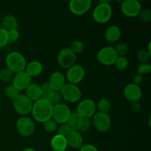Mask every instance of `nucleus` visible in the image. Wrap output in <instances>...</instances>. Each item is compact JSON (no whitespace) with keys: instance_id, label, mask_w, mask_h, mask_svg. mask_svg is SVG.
<instances>
[{"instance_id":"f257e3e1","label":"nucleus","mask_w":151,"mask_h":151,"mask_svg":"<svg viewBox=\"0 0 151 151\" xmlns=\"http://www.w3.org/2000/svg\"><path fill=\"white\" fill-rule=\"evenodd\" d=\"M53 106L47 99L41 98L34 102L32 105V114L37 122L44 123L45 121L51 119L52 115Z\"/></svg>"},{"instance_id":"f03ea898","label":"nucleus","mask_w":151,"mask_h":151,"mask_svg":"<svg viewBox=\"0 0 151 151\" xmlns=\"http://www.w3.org/2000/svg\"><path fill=\"white\" fill-rule=\"evenodd\" d=\"M113 13L110 1L102 0L98 1V4L93 10L92 16L96 22L100 24L106 23L111 19Z\"/></svg>"},{"instance_id":"7ed1b4c3","label":"nucleus","mask_w":151,"mask_h":151,"mask_svg":"<svg viewBox=\"0 0 151 151\" xmlns=\"http://www.w3.org/2000/svg\"><path fill=\"white\" fill-rule=\"evenodd\" d=\"M7 68L14 75L25 70L27 61L24 56L19 52H12L6 57Z\"/></svg>"},{"instance_id":"20e7f679","label":"nucleus","mask_w":151,"mask_h":151,"mask_svg":"<svg viewBox=\"0 0 151 151\" xmlns=\"http://www.w3.org/2000/svg\"><path fill=\"white\" fill-rule=\"evenodd\" d=\"M62 97L69 103H77L79 101L82 96L81 88L77 85L72 83H66L60 91Z\"/></svg>"},{"instance_id":"39448f33","label":"nucleus","mask_w":151,"mask_h":151,"mask_svg":"<svg viewBox=\"0 0 151 151\" xmlns=\"http://www.w3.org/2000/svg\"><path fill=\"white\" fill-rule=\"evenodd\" d=\"M13 108L18 114L21 115H27L32 111L33 102L31 101L25 94H19L13 100Z\"/></svg>"},{"instance_id":"423d86ee","label":"nucleus","mask_w":151,"mask_h":151,"mask_svg":"<svg viewBox=\"0 0 151 151\" xmlns=\"http://www.w3.org/2000/svg\"><path fill=\"white\" fill-rule=\"evenodd\" d=\"M96 104L91 99L82 100L77 108L76 113L81 118L89 119L96 113Z\"/></svg>"},{"instance_id":"0eeeda50","label":"nucleus","mask_w":151,"mask_h":151,"mask_svg":"<svg viewBox=\"0 0 151 151\" xmlns=\"http://www.w3.org/2000/svg\"><path fill=\"white\" fill-rule=\"evenodd\" d=\"M92 123L98 131L106 132L111 126V119L109 114L97 111L92 116Z\"/></svg>"},{"instance_id":"6e6552de","label":"nucleus","mask_w":151,"mask_h":151,"mask_svg":"<svg viewBox=\"0 0 151 151\" xmlns=\"http://www.w3.org/2000/svg\"><path fill=\"white\" fill-rule=\"evenodd\" d=\"M71 111L69 106L64 103H59V104L53 106L52 115V118L57 122L58 124H65L69 119L71 115Z\"/></svg>"},{"instance_id":"1a4fd4ad","label":"nucleus","mask_w":151,"mask_h":151,"mask_svg":"<svg viewBox=\"0 0 151 151\" xmlns=\"http://www.w3.org/2000/svg\"><path fill=\"white\" fill-rule=\"evenodd\" d=\"M16 129L21 136L28 137L35 131V124L32 119L27 116H22L16 122Z\"/></svg>"},{"instance_id":"9d476101","label":"nucleus","mask_w":151,"mask_h":151,"mask_svg":"<svg viewBox=\"0 0 151 151\" xmlns=\"http://www.w3.org/2000/svg\"><path fill=\"white\" fill-rule=\"evenodd\" d=\"M117 57L114 48L112 47H103L100 49L97 53V60L101 64L105 66L113 65Z\"/></svg>"},{"instance_id":"9b49d317","label":"nucleus","mask_w":151,"mask_h":151,"mask_svg":"<svg viewBox=\"0 0 151 151\" xmlns=\"http://www.w3.org/2000/svg\"><path fill=\"white\" fill-rule=\"evenodd\" d=\"M75 61L76 55L69 47L62 49L58 55V62L59 65L64 69H69L75 65Z\"/></svg>"},{"instance_id":"f8f14e48","label":"nucleus","mask_w":151,"mask_h":151,"mask_svg":"<svg viewBox=\"0 0 151 151\" xmlns=\"http://www.w3.org/2000/svg\"><path fill=\"white\" fill-rule=\"evenodd\" d=\"M92 1L91 0H71L69 7L71 13L75 15H83L91 9Z\"/></svg>"},{"instance_id":"ddd939ff","label":"nucleus","mask_w":151,"mask_h":151,"mask_svg":"<svg viewBox=\"0 0 151 151\" xmlns=\"http://www.w3.org/2000/svg\"><path fill=\"white\" fill-rule=\"evenodd\" d=\"M121 10L122 13L128 17H135L142 10V6L137 0H125L122 2Z\"/></svg>"},{"instance_id":"4468645a","label":"nucleus","mask_w":151,"mask_h":151,"mask_svg":"<svg viewBox=\"0 0 151 151\" xmlns=\"http://www.w3.org/2000/svg\"><path fill=\"white\" fill-rule=\"evenodd\" d=\"M85 76V69L81 65H73L68 69L66 72V78L69 83L76 84L79 83L83 81Z\"/></svg>"},{"instance_id":"2eb2a0df","label":"nucleus","mask_w":151,"mask_h":151,"mask_svg":"<svg viewBox=\"0 0 151 151\" xmlns=\"http://www.w3.org/2000/svg\"><path fill=\"white\" fill-rule=\"evenodd\" d=\"M12 85L16 87L19 91L26 90L27 88L32 83V78L25 71L16 74L13 76Z\"/></svg>"},{"instance_id":"dca6fc26","label":"nucleus","mask_w":151,"mask_h":151,"mask_svg":"<svg viewBox=\"0 0 151 151\" xmlns=\"http://www.w3.org/2000/svg\"><path fill=\"white\" fill-rule=\"evenodd\" d=\"M124 95L127 100L131 102L139 101L142 96V91L139 86L134 83H129L124 88Z\"/></svg>"},{"instance_id":"f3484780","label":"nucleus","mask_w":151,"mask_h":151,"mask_svg":"<svg viewBox=\"0 0 151 151\" xmlns=\"http://www.w3.org/2000/svg\"><path fill=\"white\" fill-rule=\"evenodd\" d=\"M48 83L54 91H60L66 84V79L61 72L56 71L50 75Z\"/></svg>"},{"instance_id":"a211bd4d","label":"nucleus","mask_w":151,"mask_h":151,"mask_svg":"<svg viewBox=\"0 0 151 151\" xmlns=\"http://www.w3.org/2000/svg\"><path fill=\"white\" fill-rule=\"evenodd\" d=\"M67 145L73 149H78L82 147L83 139L81 133L78 131H72L70 134L66 137Z\"/></svg>"},{"instance_id":"6ab92c4d","label":"nucleus","mask_w":151,"mask_h":151,"mask_svg":"<svg viewBox=\"0 0 151 151\" xmlns=\"http://www.w3.org/2000/svg\"><path fill=\"white\" fill-rule=\"evenodd\" d=\"M120 28L116 25H111L107 27L104 33L105 39L109 42H116L121 37Z\"/></svg>"},{"instance_id":"aec40b11","label":"nucleus","mask_w":151,"mask_h":151,"mask_svg":"<svg viewBox=\"0 0 151 151\" xmlns=\"http://www.w3.org/2000/svg\"><path fill=\"white\" fill-rule=\"evenodd\" d=\"M25 95L32 102H35L42 98V92H41V86L36 83H31L26 89Z\"/></svg>"},{"instance_id":"412c9836","label":"nucleus","mask_w":151,"mask_h":151,"mask_svg":"<svg viewBox=\"0 0 151 151\" xmlns=\"http://www.w3.org/2000/svg\"><path fill=\"white\" fill-rule=\"evenodd\" d=\"M25 72L31 77H36L39 75L43 71V65L38 60H32L27 63Z\"/></svg>"},{"instance_id":"4be33fe9","label":"nucleus","mask_w":151,"mask_h":151,"mask_svg":"<svg viewBox=\"0 0 151 151\" xmlns=\"http://www.w3.org/2000/svg\"><path fill=\"white\" fill-rule=\"evenodd\" d=\"M50 145L55 151H65L68 146L66 137L59 134L54 136L52 138Z\"/></svg>"},{"instance_id":"5701e85b","label":"nucleus","mask_w":151,"mask_h":151,"mask_svg":"<svg viewBox=\"0 0 151 151\" xmlns=\"http://www.w3.org/2000/svg\"><path fill=\"white\" fill-rule=\"evenodd\" d=\"M18 27V20L13 15H7L1 22V28L6 31L16 29Z\"/></svg>"},{"instance_id":"b1692460","label":"nucleus","mask_w":151,"mask_h":151,"mask_svg":"<svg viewBox=\"0 0 151 151\" xmlns=\"http://www.w3.org/2000/svg\"><path fill=\"white\" fill-rule=\"evenodd\" d=\"M96 109H97L98 112L102 113H107L111 109V103L108 99L102 98L98 101L96 105Z\"/></svg>"},{"instance_id":"393cba45","label":"nucleus","mask_w":151,"mask_h":151,"mask_svg":"<svg viewBox=\"0 0 151 151\" xmlns=\"http://www.w3.org/2000/svg\"><path fill=\"white\" fill-rule=\"evenodd\" d=\"M91 127V122L89 119H83V118H81L78 123V128H77V131L78 132H83L86 133L88 132L90 130Z\"/></svg>"},{"instance_id":"a878e982","label":"nucleus","mask_w":151,"mask_h":151,"mask_svg":"<svg viewBox=\"0 0 151 151\" xmlns=\"http://www.w3.org/2000/svg\"><path fill=\"white\" fill-rule=\"evenodd\" d=\"M80 119H81V117L78 116V114L76 112H72V113H71L70 116L66 122V124L69 125V128L72 131H77V128H78Z\"/></svg>"},{"instance_id":"bb28decb","label":"nucleus","mask_w":151,"mask_h":151,"mask_svg":"<svg viewBox=\"0 0 151 151\" xmlns=\"http://www.w3.org/2000/svg\"><path fill=\"white\" fill-rule=\"evenodd\" d=\"M4 94H5L6 97H8L10 100H13L20 94V91H19L13 85H9L4 89Z\"/></svg>"},{"instance_id":"cd10ccee","label":"nucleus","mask_w":151,"mask_h":151,"mask_svg":"<svg viewBox=\"0 0 151 151\" xmlns=\"http://www.w3.org/2000/svg\"><path fill=\"white\" fill-rule=\"evenodd\" d=\"M71 50L75 53V55L80 54L83 52L84 49H85V45H84L83 42L80 40H75L71 44L70 47H69Z\"/></svg>"},{"instance_id":"c85d7f7f","label":"nucleus","mask_w":151,"mask_h":151,"mask_svg":"<svg viewBox=\"0 0 151 151\" xmlns=\"http://www.w3.org/2000/svg\"><path fill=\"white\" fill-rule=\"evenodd\" d=\"M114 65L119 70H125L128 66V60L125 56H118Z\"/></svg>"},{"instance_id":"c756f323","label":"nucleus","mask_w":151,"mask_h":151,"mask_svg":"<svg viewBox=\"0 0 151 151\" xmlns=\"http://www.w3.org/2000/svg\"><path fill=\"white\" fill-rule=\"evenodd\" d=\"M43 127H44V129L45 130V131L48 133H52L57 130L58 123L52 118H51V119L45 121L43 123Z\"/></svg>"},{"instance_id":"7c9ffc66","label":"nucleus","mask_w":151,"mask_h":151,"mask_svg":"<svg viewBox=\"0 0 151 151\" xmlns=\"http://www.w3.org/2000/svg\"><path fill=\"white\" fill-rule=\"evenodd\" d=\"M13 76H14V74L7 68H4L0 71V80L3 82H10L13 80Z\"/></svg>"},{"instance_id":"2f4dec72","label":"nucleus","mask_w":151,"mask_h":151,"mask_svg":"<svg viewBox=\"0 0 151 151\" xmlns=\"http://www.w3.org/2000/svg\"><path fill=\"white\" fill-rule=\"evenodd\" d=\"M47 100L52 103V106H55V105L59 104V103H61L63 97H62V95L61 94H60V91H53L51 93V94L49 96Z\"/></svg>"},{"instance_id":"473e14b6","label":"nucleus","mask_w":151,"mask_h":151,"mask_svg":"<svg viewBox=\"0 0 151 151\" xmlns=\"http://www.w3.org/2000/svg\"><path fill=\"white\" fill-rule=\"evenodd\" d=\"M114 48L117 54V56H125L128 52V46L124 42L118 43Z\"/></svg>"},{"instance_id":"72a5a7b5","label":"nucleus","mask_w":151,"mask_h":151,"mask_svg":"<svg viewBox=\"0 0 151 151\" xmlns=\"http://www.w3.org/2000/svg\"><path fill=\"white\" fill-rule=\"evenodd\" d=\"M151 56V53L149 52L147 50H140L138 53H137V60L139 62L141 63H145L148 62L150 60Z\"/></svg>"},{"instance_id":"f704fd0d","label":"nucleus","mask_w":151,"mask_h":151,"mask_svg":"<svg viewBox=\"0 0 151 151\" xmlns=\"http://www.w3.org/2000/svg\"><path fill=\"white\" fill-rule=\"evenodd\" d=\"M41 92H42V98L48 99L49 96L51 94V93L54 90L52 88V87L50 86V83L48 82L44 83L41 86Z\"/></svg>"},{"instance_id":"c9c22d12","label":"nucleus","mask_w":151,"mask_h":151,"mask_svg":"<svg viewBox=\"0 0 151 151\" xmlns=\"http://www.w3.org/2000/svg\"><path fill=\"white\" fill-rule=\"evenodd\" d=\"M7 41L8 43H15L19 40V32L17 29H12V30L7 31Z\"/></svg>"},{"instance_id":"e433bc0d","label":"nucleus","mask_w":151,"mask_h":151,"mask_svg":"<svg viewBox=\"0 0 151 151\" xmlns=\"http://www.w3.org/2000/svg\"><path fill=\"white\" fill-rule=\"evenodd\" d=\"M138 16L142 22H149L151 20V10L147 8L142 9Z\"/></svg>"},{"instance_id":"4c0bfd02","label":"nucleus","mask_w":151,"mask_h":151,"mask_svg":"<svg viewBox=\"0 0 151 151\" xmlns=\"http://www.w3.org/2000/svg\"><path fill=\"white\" fill-rule=\"evenodd\" d=\"M137 71H138V74H139V75H141L150 73L151 72L150 63H141V64L139 65V66L137 67Z\"/></svg>"},{"instance_id":"58836bf2","label":"nucleus","mask_w":151,"mask_h":151,"mask_svg":"<svg viewBox=\"0 0 151 151\" xmlns=\"http://www.w3.org/2000/svg\"><path fill=\"white\" fill-rule=\"evenodd\" d=\"M72 131V130L69 128V126L67 124H62V125L59 127L58 134H59V135L60 136H63V137H66L69 134H70V132Z\"/></svg>"},{"instance_id":"ea45409f","label":"nucleus","mask_w":151,"mask_h":151,"mask_svg":"<svg viewBox=\"0 0 151 151\" xmlns=\"http://www.w3.org/2000/svg\"><path fill=\"white\" fill-rule=\"evenodd\" d=\"M7 44V32L3 28L0 27V48L6 46Z\"/></svg>"},{"instance_id":"a19ab883","label":"nucleus","mask_w":151,"mask_h":151,"mask_svg":"<svg viewBox=\"0 0 151 151\" xmlns=\"http://www.w3.org/2000/svg\"><path fill=\"white\" fill-rule=\"evenodd\" d=\"M81 151H99L95 146L92 145H83L81 147Z\"/></svg>"},{"instance_id":"79ce46f5","label":"nucleus","mask_w":151,"mask_h":151,"mask_svg":"<svg viewBox=\"0 0 151 151\" xmlns=\"http://www.w3.org/2000/svg\"><path fill=\"white\" fill-rule=\"evenodd\" d=\"M142 109V105L139 103V101H136V102H132V104H131V109H132L133 111L134 112H139L141 111Z\"/></svg>"},{"instance_id":"37998d69","label":"nucleus","mask_w":151,"mask_h":151,"mask_svg":"<svg viewBox=\"0 0 151 151\" xmlns=\"http://www.w3.org/2000/svg\"><path fill=\"white\" fill-rule=\"evenodd\" d=\"M142 81H143L142 75H139V74H137V75H134V78H133V81H134L133 83L139 86V84L142 83Z\"/></svg>"},{"instance_id":"c03bdc74","label":"nucleus","mask_w":151,"mask_h":151,"mask_svg":"<svg viewBox=\"0 0 151 151\" xmlns=\"http://www.w3.org/2000/svg\"><path fill=\"white\" fill-rule=\"evenodd\" d=\"M23 151H36L34 148H32V147H27V148H25Z\"/></svg>"}]
</instances>
